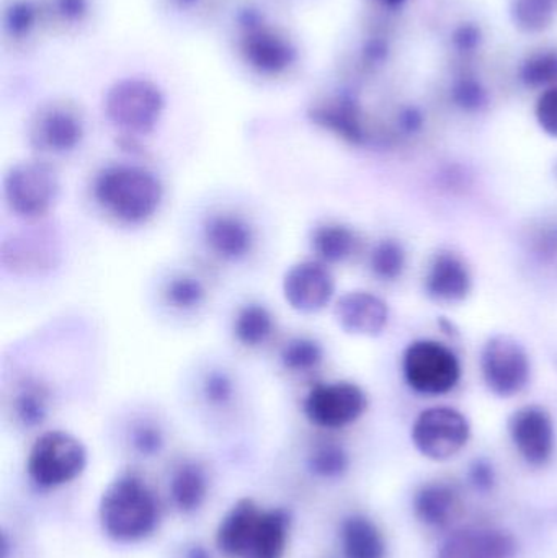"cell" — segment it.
I'll use <instances>...</instances> for the list:
<instances>
[{
	"label": "cell",
	"instance_id": "42",
	"mask_svg": "<svg viewBox=\"0 0 557 558\" xmlns=\"http://www.w3.org/2000/svg\"><path fill=\"white\" fill-rule=\"evenodd\" d=\"M134 448L141 454H154L159 452L164 445V435L159 426L150 425V423H141L133 432Z\"/></svg>",
	"mask_w": 557,
	"mask_h": 558
},
{
	"label": "cell",
	"instance_id": "39",
	"mask_svg": "<svg viewBox=\"0 0 557 558\" xmlns=\"http://www.w3.org/2000/svg\"><path fill=\"white\" fill-rule=\"evenodd\" d=\"M311 468L323 477H339L349 468V454L342 446L326 442L311 456Z\"/></svg>",
	"mask_w": 557,
	"mask_h": 558
},
{
	"label": "cell",
	"instance_id": "5",
	"mask_svg": "<svg viewBox=\"0 0 557 558\" xmlns=\"http://www.w3.org/2000/svg\"><path fill=\"white\" fill-rule=\"evenodd\" d=\"M401 374L412 392L444 397L463 379V364L450 344L435 338H417L401 354Z\"/></svg>",
	"mask_w": 557,
	"mask_h": 558
},
{
	"label": "cell",
	"instance_id": "45",
	"mask_svg": "<svg viewBox=\"0 0 557 558\" xmlns=\"http://www.w3.org/2000/svg\"><path fill=\"white\" fill-rule=\"evenodd\" d=\"M199 2H202V0H173V3H175L177 9L180 10L193 9V7L198 5Z\"/></svg>",
	"mask_w": 557,
	"mask_h": 558
},
{
	"label": "cell",
	"instance_id": "11",
	"mask_svg": "<svg viewBox=\"0 0 557 558\" xmlns=\"http://www.w3.org/2000/svg\"><path fill=\"white\" fill-rule=\"evenodd\" d=\"M411 436L422 456L432 461H447L463 451L471 438V425L460 410L435 405L419 413Z\"/></svg>",
	"mask_w": 557,
	"mask_h": 558
},
{
	"label": "cell",
	"instance_id": "10",
	"mask_svg": "<svg viewBox=\"0 0 557 558\" xmlns=\"http://www.w3.org/2000/svg\"><path fill=\"white\" fill-rule=\"evenodd\" d=\"M368 407L366 390L347 379L317 383L303 400L304 416L324 429H343L353 425L368 412Z\"/></svg>",
	"mask_w": 557,
	"mask_h": 558
},
{
	"label": "cell",
	"instance_id": "40",
	"mask_svg": "<svg viewBox=\"0 0 557 558\" xmlns=\"http://www.w3.org/2000/svg\"><path fill=\"white\" fill-rule=\"evenodd\" d=\"M533 118L543 134L552 140H557V87L548 88V90L536 95Z\"/></svg>",
	"mask_w": 557,
	"mask_h": 558
},
{
	"label": "cell",
	"instance_id": "12",
	"mask_svg": "<svg viewBox=\"0 0 557 558\" xmlns=\"http://www.w3.org/2000/svg\"><path fill=\"white\" fill-rule=\"evenodd\" d=\"M28 137L33 149L39 154L68 156L84 143V117L64 101L41 105L29 121Z\"/></svg>",
	"mask_w": 557,
	"mask_h": 558
},
{
	"label": "cell",
	"instance_id": "19",
	"mask_svg": "<svg viewBox=\"0 0 557 558\" xmlns=\"http://www.w3.org/2000/svg\"><path fill=\"white\" fill-rule=\"evenodd\" d=\"M445 98L457 113L476 118L491 110L494 94L476 64H451L445 81Z\"/></svg>",
	"mask_w": 557,
	"mask_h": 558
},
{
	"label": "cell",
	"instance_id": "18",
	"mask_svg": "<svg viewBox=\"0 0 557 558\" xmlns=\"http://www.w3.org/2000/svg\"><path fill=\"white\" fill-rule=\"evenodd\" d=\"M474 288L473 271L468 262L453 251H438L425 267L424 292L441 305L461 304Z\"/></svg>",
	"mask_w": 557,
	"mask_h": 558
},
{
	"label": "cell",
	"instance_id": "17",
	"mask_svg": "<svg viewBox=\"0 0 557 558\" xmlns=\"http://www.w3.org/2000/svg\"><path fill=\"white\" fill-rule=\"evenodd\" d=\"M334 318L347 335L376 338L388 330L391 308L382 295L366 289H353L336 299Z\"/></svg>",
	"mask_w": 557,
	"mask_h": 558
},
{
	"label": "cell",
	"instance_id": "41",
	"mask_svg": "<svg viewBox=\"0 0 557 558\" xmlns=\"http://www.w3.org/2000/svg\"><path fill=\"white\" fill-rule=\"evenodd\" d=\"M90 0H52V13L65 25H78L87 19Z\"/></svg>",
	"mask_w": 557,
	"mask_h": 558
},
{
	"label": "cell",
	"instance_id": "32",
	"mask_svg": "<svg viewBox=\"0 0 557 558\" xmlns=\"http://www.w3.org/2000/svg\"><path fill=\"white\" fill-rule=\"evenodd\" d=\"M408 264V251L398 239H382L368 254L370 274L382 282L399 281L404 277Z\"/></svg>",
	"mask_w": 557,
	"mask_h": 558
},
{
	"label": "cell",
	"instance_id": "47",
	"mask_svg": "<svg viewBox=\"0 0 557 558\" xmlns=\"http://www.w3.org/2000/svg\"><path fill=\"white\" fill-rule=\"evenodd\" d=\"M556 172H557V166H556Z\"/></svg>",
	"mask_w": 557,
	"mask_h": 558
},
{
	"label": "cell",
	"instance_id": "33",
	"mask_svg": "<svg viewBox=\"0 0 557 558\" xmlns=\"http://www.w3.org/2000/svg\"><path fill=\"white\" fill-rule=\"evenodd\" d=\"M526 254L540 267H557V219H543L530 228L525 238Z\"/></svg>",
	"mask_w": 557,
	"mask_h": 558
},
{
	"label": "cell",
	"instance_id": "14",
	"mask_svg": "<svg viewBox=\"0 0 557 558\" xmlns=\"http://www.w3.org/2000/svg\"><path fill=\"white\" fill-rule=\"evenodd\" d=\"M314 126L349 146L366 147L375 141L368 113L353 92L342 90L317 100L307 110Z\"/></svg>",
	"mask_w": 557,
	"mask_h": 558
},
{
	"label": "cell",
	"instance_id": "28",
	"mask_svg": "<svg viewBox=\"0 0 557 558\" xmlns=\"http://www.w3.org/2000/svg\"><path fill=\"white\" fill-rule=\"evenodd\" d=\"M510 25L525 36H542L557 22V0H509Z\"/></svg>",
	"mask_w": 557,
	"mask_h": 558
},
{
	"label": "cell",
	"instance_id": "15",
	"mask_svg": "<svg viewBox=\"0 0 557 558\" xmlns=\"http://www.w3.org/2000/svg\"><path fill=\"white\" fill-rule=\"evenodd\" d=\"M281 294L291 311L319 314L336 302V277L330 267L316 258L296 262L281 278Z\"/></svg>",
	"mask_w": 557,
	"mask_h": 558
},
{
	"label": "cell",
	"instance_id": "29",
	"mask_svg": "<svg viewBox=\"0 0 557 558\" xmlns=\"http://www.w3.org/2000/svg\"><path fill=\"white\" fill-rule=\"evenodd\" d=\"M162 299L172 311L193 314L208 304L209 289L196 275L179 271L164 282Z\"/></svg>",
	"mask_w": 557,
	"mask_h": 558
},
{
	"label": "cell",
	"instance_id": "16",
	"mask_svg": "<svg viewBox=\"0 0 557 558\" xmlns=\"http://www.w3.org/2000/svg\"><path fill=\"white\" fill-rule=\"evenodd\" d=\"M510 439L530 465L542 468L555 454L556 429L552 413L545 407H522L509 420Z\"/></svg>",
	"mask_w": 557,
	"mask_h": 558
},
{
	"label": "cell",
	"instance_id": "35",
	"mask_svg": "<svg viewBox=\"0 0 557 558\" xmlns=\"http://www.w3.org/2000/svg\"><path fill=\"white\" fill-rule=\"evenodd\" d=\"M202 399L213 409H228L239 397V383L229 371L211 369L199 383Z\"/></svg>",
	"mask_w": 557,
	"mask_h": 558
},
{
	"label": "cell",
	"instance_id": "7",
	"mask_svg": "<svg viewBox=\"0 0 557 558\" xmlns=\"http://www.w3.org/2000/svg\"><path fill=\"white\" fill-rule=\"evenodd\" d=\"M238 51L244 64L264 77L287 74L298 62V48L264 15L247 9L239 13Z\"/></svg>",
	"mask_w": 557,
	"mask_h": 558
},
{
	"label": "cell",
	"instance_id": "25",
	"mask_svg": "<svg viewBox=\"0 0 557 558\" xmlns=\"http://www.w3.org/2000/svg\"><path fill=\"white\" fill-rule=\"evenodd\" d=\"M231 331L235 343L245 350H261L277 331V315L264 302H245L235 311Z\"/></svg>",
	"mask_w": 557,
	"mask_h": 558
},
{
	"label": "cell",
	"instance_id": "46",
	"mask_svg": "<svg viewBox=\"0 0 557 558\" xmlns=\"http://www.w3.org/2000/svg\"><path fill=\"white\" fill-rule=\"evenodd\" d=\"M440 328H441V330L445 331V333L453 335V337H457V335H458V328L455 327V325L451 324L450 320H441Z\"/></svg>",
	"mask_w": 557,
	"mask_h": 558
},
{
	"label": "cell",
	"instance_id": "20",
	"mask_svg": "<svg viewBox=\"0 0 557 558\" xmlns=\"http://www.w3.org/2000/svg\"><path fill=\"white\" fill-rule=\"evenodd\" d=\"M310 245L316 260L334 267L356 257L362 248V239L346 222L324 221L311 231Z\"/></svg>",
	"mask_w": 557,
	"mask_h": 558
},
{
	"label": "cell",
	"instance_id": "34",
	"mask_svg": "<svg viewBox=\"0 0 557 558\" xmlns=\"http://www.w3.org/2000/svg\"><path fill=\"white\" fill-rule=\"evenodd\" d=\"M172 497L180 510H196L206 497V478L202 469L193 464L180 468L172 481Z\"/></svg>",
	"mask_w": 557,
	"mask_h": 558
},
{
	"label": "cell",
	"instance_id": "30",
	"mask_svg": "<svg viewBox=\"0 0 557 558\" xmlns=\"http://www.w3.org/2000/svg\"><path fill=\"white\" fill-rule=\"evenodd\" d=\"M326 361V348L311 335H293L280 350V363L293 376H310Z\"/></svg>",
	"mask_w": 557,
	"mask_h": 558
},
{
	"label": "cell",
	"instance_id": "23",
	"mask_svg": "<svg viewBox=\"0 0 557 558\" xmlns=\"http://www.w3.org/2000/svg\"><path fill=\"white\" fill-rule=\"evenodd\" d=\"M52 400L51 384L36 374H26L13 384L10 409L23 426H38L48 418Z\"/></svg>",
	"mask_w": 557,
	"mask_h": 558
},
{
	"label": "cell",
	"instance_id": "38",
	"mask_svg": "<svg viewBox=\"0 0 557 558\" xmlns=\"http://www.w3.org/2000/svg\"><path fill=\"white\" fill-rule=\"evenodd\" d=\"M427 128V113L422 105L415 101H405L396 108L392 117V130L401 140H415Z\"/></svg>",
	"mask_w": 557,
	"mask_h": 558
},
{
	"label": "cell",
	"instance_id": "8",
	"mask_svg": "<svg viewBox=\"0 0 557 558\" xmlns=\"http://www.w3.org/2000/svg\"><path fill=\"white\" fill-rule=\"evenodd\" d=\"M87 465V449L77 436L64 429L43 433L29 449V477L43 488L61 487L75 481Z\"/></svg>",
	"mask_w": 557,
	"mask_h": 558
},
{
	"label": "cell",
	"instance_id": "26",
	"mask_svg": "<svg viewBox=\"0 0 557 558\" xmlns=\"http://www.w3.org/2000/svg\"><path fill=\"white\" fill-rule=\"evenodd\" d=\"M516 81L523 90L536 95L557 87V45H540L520 56Z\"/></svg>",
	"mask_w": 557,
	"mask_h": 558
},
{
	"label": "cell",
	"instance_id": "43",
	"mask_svg": "<svg viewBox=\"0 0 557 558\" xmlns=\"http://www.w3.org/2000/svg\"><path fill=\"white\" fill-rule=\"evenodd\" d=\"M470 478L474 487L487 490V488L493 487L496 475H494L493 465L481 459V461H476L471 465Z\"/></svg>",
	"mask_w": 557,
	"mask_h": 558
},
{
	"label": "cell",
	"instance_id": "2",
	"mask_svg": "<svg viewBox=\"0 0 557 558\" xmlns=\"http://www.w3.org/2000/svg\"><path fill=\"white\" fill-rule=\"evenodd\" d=\"M226 558H283L288 520L281 511H264L242 500L222 520L216 536Z\"/></svg>",
	"mask_w": 557,
	"mask_h": 558
},
{
	"label": "cell",
	"instance_id": "31",
	"mask_svg": "<svg viewBox=\"0 0 557 558\" xmlns=\"http://www.w3.org/2000/svg\"><path fill=\"white\" fill-rule=\"evenodd\" d=\"M342 544L347 558H385L386 556L382 533L368 518H349L343 523Z\"/></svg>",
	"mask_w": 557,
	"mask_h": 558
},
{
	"label": "cell",
	"instance_id": "13",
	"mask_svg": "<svg viewBox=\"0 0 557 558\" xmlns=\"http://www.w3.org/2000/svg\"><path fill=\"white\" fill-rule=\"evenodd\" d=\"M202 241L216 260L241 265L257 251V226L234 209H216L203 219Z\"/></svg>",
	"mask_w": 557,
	"mask_h": 558
},
{
	"label": "cell",
	"instance_id": "3",
	"mask_svg": "<svg viewBox=\"0 0 557 558\" xmlns=\"http://www.w3.org/2000/svg\"><path fill=\"white\" fill-rule=\"evenodd\" d=\"M105 533L121 543H136L156 530L159 507L147 485L133 475H124L108 485L100 504Z\"/></svg>",
	"mask_w": 557,
	"mask_h": 558
},
{
	"label": "cell",
	"instance_id": "1",
	"mask_svg": "<svg viewBox=\"0 0 557 558\" xmlns=\"http://www.w3.org/2000/svg\"><path fill=\"white\" fill-rule=\"evenodd\" d=\"M95 206L117 225L143 228L166 202V186L154 170L140 163H107L95 172L90 185Z\"/></svg>",
	"mask_w": 557,
	"mask_h": 558
},
{
	"label": "cell",
	"instance_id": "21",
	"mask_svg": "<svg viewBox=\"0 0 557 558\" xmlns=\"http://www.w3.org/2000/svg\"><path fill=\"white\" fill-rule=\"evenodd\" d=\"M516 541L502 531H463L441 547L438 558H513Z\"/></svg>",
	"mask_w": 557,
	"mask_h": 558
},
{
	"label": "cell",
	"instance_id": "36",
	"mask_svg": "<svg viewBox=\"0 0 557 558\" xmlns=\"http://www.w3.org/2000/svg\"><path fill=\"white\" fill-rule=\"evenodd\" d=\"M392 58H395V41L388 33H370L360 45V64L365 71H383L392 61Z\"/></svg>",
	"mask_w": 557,
	"mask_h": 558
},
{
	"label": "cell",
	"instance_id": "6",
	"mask_svg": "<svg viewBox=\"0 0 557 558\" xmlns=\"http://www.w3.org/2000/svg\"><path fill=\"white\" fill-rule=\"evenodd\" d=\"M2 186L7 208L23 221H41L61 196L59 173L43 159L13 163L3 175Z\"/></svg>",
	"mask_w": 557,
	"mask_h": 558
},
{
	"label": "cell",
	"instance_id": "24",
	"mask_svg": "<svg viewBox=\"0 0 557 558\" xmlns=\"http://www.w3.org/2000/svg\"><path fill=\"white\" fill-rule=\"evenodd\" d=\"M58 252L38 235H20L2 245V265L13 275H39L51 270Z\"/></svg>",
	"mask_w": 557,
	"mask_h": 558
},
{
	"label": "cell",
	"instance_id": "27",
	"mask_svg": "<svg viewBox=\"0 0 557 558\" xmlns=\"http://www.w3.org/2000/svg\"><path fill=\"white\" fill-rule=\"evenodd\" d=\"M460 510L453 488L447 484H428L415 497V514L432 527L448 526Z\"/></svg>",
	"mask_w": 557,
	"mask_h": 558
},
{
	"label": "cell",
	"instance_id": "37",
	"mask_svg": "<svg viewBox=\"0 0 557 558\" xmlns=\"http://www.w3.org/2000/svg\"><path fill=\"white\" fill-rule=\"evenodd\" d=\"M39 20V10L32 0H15L3 13V25L13 38H25L35 29Z\"/></svg>",
	"mask_w": 557,
	"mask_h": 558
},
{
	"label": "cell",
	"instance_id": "22",
	"mask_svg": "<svg viewBox=\"0 0 557 558\" xmlns=\"http://www.w3.org/2000/svg\"><path fill=\"white\" fill-rule=\"evenodd\" d=\"M441 41L451 64H476L489 45V29L477 16L464 15L447 26Z\"/></svg>",
	"mask_w": 557,
	"mask_h": 558
},
{
	"label": "cell",
	"instance_id": "4",
	"mask_svg": "<svg viewBox=\"0 0 557 558\" xmlns=\"http://www.w3.org/2000/svg\"><path fill=\"white\" fill-rule=\"evenodd\" d=\"M166 111L162 88L146 77H124L108 87L104 113L123 136H149Z\"/></svg>",
	"mask_w": 557,
	"mask_h": 558
},
{
	"label": "cell",
	"instance_id": "9",
	"mask_svg": "<svg viewBox=\"0 0 557 558\" xmlns=\"http://www.w3.org/2000/svg\"><path fill=\"white\" fill-rule=\"evenodd\" d=\"M480 373L484 386L499 399L520 396L532 383V357L510 335H494L481 348Z\"/></svg>",
	"mask_w": 557,
	"mask_h": 558
},
{
	"label": "cell",
	"instance_id": "44",
	"mask_svg": "<svg viewBox=\"0 0 557 558\" xmlns=\"http://www.w3.org/2000/svg\"><path fill=\"white\" fill-rule=\"evenodd\" d=\"M372 2L382 7V9L388 10V12H398V10L408 5L409 0H372Z\"/></svg>",
	"mask_w": 557,
	"mask_h": 558
}]
</instances>
